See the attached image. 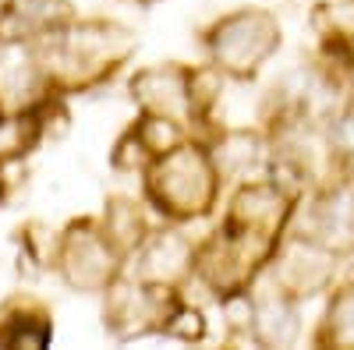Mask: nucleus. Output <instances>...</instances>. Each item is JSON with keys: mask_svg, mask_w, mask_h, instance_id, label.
<instances>
[{"mask_svg": "<svg viewBox=\"0 0 354 350\" xmlns=\"http://www.w3.org/2000/svg\"><path fill=\"white\" fill-rule=\"evenodd\" d=\"M153 191L174 213H202L213 198V173L195 149H177L156 166Z\"/></svg>", "mask_w": 354, "mask_h": 350, "instance_id": "obj_1", "label": "nucleus"}, {"mask_svg": "<svg viewBox=\"0 0 354 350\" xmlns=\"http://www.w3.org/2000/svg\"><path fill=\"white\" fill-rule=\"evenodd\" d=\"M273 46H277V28L266 14H238L216 28V57L234 71L255 68Z\"/></svg>", "mask_w": 354, "mask_h": 350, "instance_id": "obj_2", "label": "nucleus"}, {"mask_svg": "<svg viewBox=\"0 0 354 350\" xmlns=\"http://www.w3.org/2000/svg\"><path fill=\"white\" fill-rule=\"evenodd\" d=\"M64 273L82 290H100L113 273V255L106 251V244L100 237H93L85 230H75L64 244Z\"/></svg>", "mask_w": 354, "mask_h": 350, "instance_id": "obj_3", "label": "nucleus"}, {"mask_svg": "<svg viewBox=\"0 0 354 350\" xmlns=\"http://www.w3.org/2000/svg\"><path fill=\"white\" fill-rule=\"evenodd\" d=\"M11 18L21 28H50L68 18V4L64 0H15Z\"/></svg>", "mask_w": 354, "mask_h": 350, "instance_id": "obj_4", "label": "nucleus"}, {"mask_svg": "<svg viewBox=\"0 0 354 350\" xmlns=\"http://www.w3.org/2000/svg\"><path fill=\"white\" fill-rule=\"evenodd\" d=\"M185 258H188V251H185L181 241H177V237H163L149 255H145V273L160 276V280H170V276H177L185 269Z\"/></svg>", "mask_w": 354, "mask_h": 350, "instance_id": "obj_5", "label": "nucleus"}, {"mask_svg": "<svg viewBox=\"0 0 354 350\" xmlns=\"http://www.w3.org/2000/svg\"><path fill=\"white\" fill-rule=\"evenodd\" d=\"M333 329H337L340 340L354 343V298H344V301L337 304V322H333Z\"/></svg>", "mask_w": 354, "mask_h": 350, "instance_id": "obj_6", "label": "nucleus"}, {"mask_svg": "<svg viewBox=\"0 0 354 350\" xmlns=\"http://www.w3.org/2000/svg\"><path fill=\"white\" fill-rule=\"evenodd\" d=\"M21 149V124H0V153Z\"/></svg>", "mask_w": 354, "mask_h": 350, "instance_id": "obj_7", "label": "nucleus"}]
</instances>
